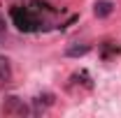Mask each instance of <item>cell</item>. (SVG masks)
<instances>
[{
	"label": "cell",
	"instance_id": "cell-1",
	"mask_svg": "<svg viewBox=\"0 0 121 118\" xmlns=\"http://www.w3.org/2000/svg\"><path fill=\"white\" fill-rule=\"evenodd\" d=\"M51 14H56V9L49 2H42V0H30L28 5H16L9 12L12 23L21 32H40V30H47Z\"/></svg>",
	"mask_w": 121,
	"mask_h": 118
},
{
	"label": "cell",
	"instance_id": "cell-2",
	"mask_svg": "<svg viewBox=\"0 0 121 118\" xmlns=\"http://www.w3.org/2000/svg\"><path fill=\"white\" fill-rule=\"evenodd\" d=\"M5 116H26V114H30V109L23 104V100H19V97H7L5 100V104H2V109H0Z\"/></svg>",
	"mask_w": 121,
	"mask_h": 118
},
{
	"label": "cell",
	"instance_id": "cell-3",
	"mask_svg": "<svg viewBox=\"0 0 121 118\" xmlns=\"http://www.w3.org/2000/svg\"><path fill=\"white\" fill-rule=\"evenodd\" d=\"M51 104H54V95H51V93L37 95V97L33 100V114H42V111H47Z\"/></svg>",
	"mask_w": 121,
	"mask_h": 118
},
{
	"label": "cell",
	"instance_id": "cell-4",
	"mask_svg": "<svg viewBox=\"0 0 121 118\" xmlns=\"http://www.w3.org/2000/svg\"><path fill=\"white\" fill-rule=\"evenodd\" d=\"M121 53V46L117 42H103L100 44V58L103 60H109V58H117Z\"/></svg>",
	"mask_w": 121,
	"mask_h": 118
},
{
	"label": "cell",
	"instance_id": "cell-5",
	"mask_svg": "<svg viewBox=\"0 0 121 118\" xmlns=\"http://www.w3.org/2000/svg\"><path fill=\"white\" fill-rule=\"evenodd\" d=\"M93 12H95V16L105 19V16H109L114 12V2H112V0H98V2L93 5Z\"/></svg>",
	"mask_w": 121,
	"mask_h": 118
},
{
	"label": "cell",
	"instance_id": "cell-6",
	"mask_svg": "<svg viewBox=\"0 0 121 118\" xmlns=\"http://www.w3.org/2000/svg\"><path fill=\"white\" fill-rule=\"evenodd\" d=\"M9 79H12V63H9V58L0 56V81L7 83Z\"/></svg>",
	"mask_w": 121,
	"mask_h": 118
},
{
	"label": "cell",
	"instance_id": "cell-7",
	"mask_svg": "<svg viewBox=\"0 0 121 118\" xmlns=\"http://www.w3.org/2000/svg\"><path fill=\"white\" fill-rule=\"evenodd\" d=\"M72 83H82L84 88H93V83H91V76L86 72H79V74H72V79H70Z\"/></svg>",
	"mask_w": 121,
	"mask_h": 118
},
{
	"label": "cell",
	"instance_id": "cell-8",
	"mask_svg": "<svg viewBox=\"0 0 121 118\" xmlns=\"http://www.w3.org/2000/svg\"><path fill=\"white\" fill-rule=\"evenodd\" d=\"M89 49H91L89 44H82V46H70V49H68L65 53H68L70 58H77V56H84V53H89Z\"/></svg>",
	"mask_w": 121,
	"mask_h": 118
},
{
	"label": "cell",
	"instance_id": "cell-9",
	"mask_svg": "<svg viewBox=\"0 0 121 118\" xmlns=\"http://www.w3.org/2000/svg\"><path fill=\"white\" fill-rule=\"evenodd\" d=\"M0 30H5V19L0 16Z\"/></svg>",
	"mask_w": 121,
	"mask_h": 118
}]
</instances>
